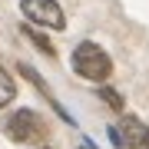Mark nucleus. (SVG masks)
Instances as JSON below:
<instances>
[{"instance_id": "obj_4", "label": "nucleus", "mask_w": 149, "mask_h": 149, "mask_svg": "<svg viewBox=\"0 0 149 149\" xmlns=\"http://www.w3.org/2000/svg\"><path fill=\"white\" fill-rule=\"evenodd\" d=\"M109 136H113V143H116L119 149H139V146H146L149 129H146L136 116H123L116 126L109 129Z\"/></svg>"}, {"instance_id": "obj_3", "label": "nucleus", "mask_w": 149, "mask_h": 149, "mask_svg": "<svg viewBox=\"0 0 149 149\" xmlns=\"http://www.w3.org/2000/svg\"><path fill=\"white\" fill-rule=\"evenodd\" d=\"M3 133L10 136L13 143H33V139H40L47 129H43V119H40L33 109H17V113L7 116Z\"/></svg>"}, {"instance_id": "obj_5", "label": "nucleus", "mask_w": 149, "mask_h": 149, "mask_svg": "<svg viewBox=\"0 0 149 149\" xmlns=\"http://www.w3.org/2000/svg\"><path fill=\"white\" fill-rule=\"evenodd\" d=\"M17 96V86H13V76L7 73V70H0V109L7 106V103H10Z\"/></svg>"}, {"instance_id": "obj_7", "label": "nucleus", "mask_w": 149, "mask_h": 149, "mask_svg": "<svg viewBox=\"0 0 149 149\" xmlns=\"http://www.w3.org/2000/svg\"><path fill=\"white\" fill-rule=\"evenodd\" d=\"M100 96H103V100H106V103H109V106H113V109H119V106H123V96H119L116 90H100Z\"/></svg>"}, {"instance_id": "obj_8", "label": "nucleus", "mask_w": 149, "mask_h": 149, "mask_svg": "<svg viewBox=\"0 0 149 149\" xmlns=\"http://www.w3.org/2000/svg\"><path fill=\"white\" fill-rule=\"evenodd\" d=\"M146 146H149V136H146Z\"/></svg>"}, {"instance_id": "obj_2", "label": "nucleus", "mask_w": 149, "mask_h": 149, "mask_svg": "<svg viewBox=\"0 0 149 149\" xmlns=\"http://www.w3.org/2000/svg\"><path fill=\"white\" fill-rule=\"evenodd\" d=\"M20 10L30 23L37 27H47V30H63L66 27V17H63V7L56 0H20Z\"/></svg>"}, {"instance_id": "obj_9", "label": "nucleus", "mask_w": 149, "mask_h": 149, "mask_svg": "<svg viewBox=\"0 0 149 149\" xmlns=\"http://www.w3.org/2000/svg\"><path fill=\"white\" fill-rule=\"evenodd\" d=\"M80 149H90V146H80Z\"/></svg>"}, {"instance_id": "obj_6", "label": "nucleus", "mask_w": 149, "mask_h": 149, "mask_svg": "<svg viewBox=\"0 0 149 149\" xmlns=\"http://www.w3.org/2000/svg\"><path fill=\"white\" fill-rule=\"evenodd\" d=\"M23 33H27V37H30L33 43H37V47L43 50V53H50V56H53V47H50V40L43 37V33H37V30H33V27H23Z\"/></svg>"}, {"instance_id": "obj_1", "label": "nucleus", "mask_w": 149, "mask_h": 149, "mask_svg": "<svg viewBox=\"0 0 149 149\" xmlns=\"http://www.w3.org/2000/svg\"><path fill=\"white\" fill-rule=\"evenodd\" d=\"M73 70H76V76H83V80H93V83H103V80H109V56H106V50H100L96 43H80V47L73 50Z\"/></svg>"}]
</instances>
